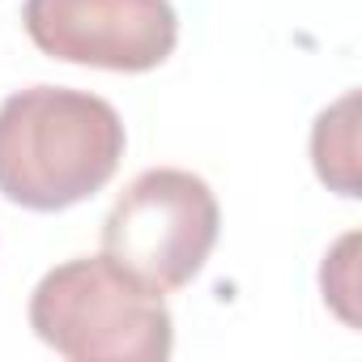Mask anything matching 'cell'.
<instances>
[{
  "label": "cell",
  "mask_w": 362,
  "mask_h": 362,
  "mask_svg": "<svg viewBox=\"0 0 362 362\" xmlns=\"http://www.w3.org/2000/svg\"><path fill=\"white\" fill-rule=\"evenodd\" d=\"M358 94H341L328 111H320L311 128V162L315 175L341 197H358V128H354Z\"/></svg>",
  "instance_id": "5"
},
{
  "label": "cell",
  "mask_w": 362,
  "mask_h": 362,
  "mask_svg": "<svg viewBox=\"0 0 362 362\" xmlns=\"http://www.w3.org/2000/svg\"><path fill=\"white\" fill-rule=\"evenodd\" d=\"M128 132L119 111L86 90L30 86L0 103V197L60 214L111 184Z\"/></svg>",
  "instance_id": "1"
},
{
  "label": "cell",
  "mask_w": 362,
  "mask_h": 362,
  "mask_svg": "<svg viewBox=\"0 0 362 362\" xmlns=\"http://www.w3.org/2000/svg\"><path fill=\"white\" fill-rule=\"evenodd\" d=\"M22 22L43 56L111 73H149L179 43L170 0H26Z\"/></svg>",
  "instance_id": "4"
},
{
  "label": "cell",
  "mask_w": 362,
  "mask_h": 362,
  "mask_svg": "<svg viewBox=\"0 0 362 362\" xmlns=\"http://www.w3.org/2000/svg\"><path fill=\"white\" fill-rule=\"evenodd\" d=\"M222 209L201 175L179 166L141 170L103 222V256L153 294L184 290L209 260Z\"/></svg>",
  "instance_id": "3"
},
{
  "label": "cell",
  "mask_w": 362,
  "mask_h": 362,
  "mask_svg": "<svg viewBox=\"0 0 362 362\" xmlns=\"http://www.w3.org/2000/svg\"><path fill=\"white\" fill-rule=\"evenodd\" d=\"M35 337L69 362H162L175 349L166 294L107 256H73L30 294Z\"/></svg>",
  "instance_id": "2"
}]
</instances>
